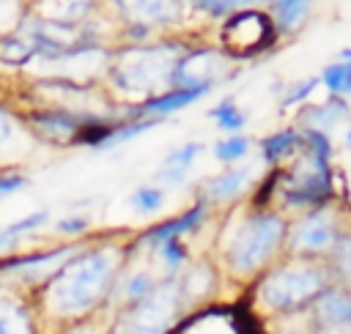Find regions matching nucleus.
Here are the masks:
<instances>
[{
	"label": "nucleus",
	"instance_id": "cd10ccee",
	"mask_svg": "<svg viewBox=\"0 0 351 334\" xmlns=\"http://www.w3.org/2000/svg\"><path fill=\"white\" fill-rule=\"evenodd\" d=\"M318 85H321V82H318V77H304V79H299V82L288 85V88H285V93L280 96V107L285 110V107H293V104L307 101V99H310V93H313Z\"/></svg>",
	"mask_w": 351,
	"mask_h": 334
},
{
	"label": "nucleus",
	"instance_id": "39448f33",
	"mask_svg": "<svg viewBox=\"0 0 351 334\" xmlns=\"http://www.w3.org/2000/svg\"><path fill=\"white\" fill-rule=\"evenodd\" d=\"M343 230H346L343 219L332 203L321 205V208H310L296 222H288V235H285L282 252L288 257L324 260Z\"/></svg>",
	"mask_w": 351,
	"mask_h": 334
},
{
	"label": "nucleus",
	"instance_id": "ddd939ff",
	"mask_svg": "<svg viewBox=\"0 0 351 334\" xmlns=\"http://www.w3.org/2000/svg\"><path fill=\"white\" fill-rule=\"evenodd\" d=\"M123 14L137 25H173L181 16V0H118Z\"/></svg>",
	"mask_w": 351,
	"mask_h": 334
},
{
	"label": "nucleus",
	"instance_id": "4468645a",
	"mask_svg": "<svg viewBox=\"0 0 351 334\" xmlns=\"http://www.w3.org/2000/svg\"><path fill=\"white\" fill-rule=\"evenodd\" d=\"M348 118V101L340 96H329L321 104H310L299 112V123L302 129H315L324 134H332L335 126H340Z\"/></svg>",
	"mask_w": 351,
	"mask_h": 334
},
{
	"label": "nucleus",
	"instance_id": "4c0bfd02",
	"mask_svg": "<svg viewBox=\"0 0 351 334\" xmlns=\"http://www.w3.org/2000/svg\"><path fill=\"white\" fill-rule=\"evenodd\" d=\"M80 334H85V331H80Z\"/></svg>",
	"mask_w": 351,
	"mask_h": 334
},
{
	"label": "nucleus",
	"instance_id": "6e6552de",
	"mask_svg": "<svg viewBox=\"0 0 351 334\" xmlns=\"http://www.w3.org/2000/svg\"><path fill=\"white\" fill-rule=\"evenodd\" d=\"M178 60V49L173 47H156V49H137L123 66L115 68V82L123 90H143L151 93L159 85H170L173 66Z\"/></svg>",
	"mask_w": 351,
	"mask_h": 334
},
{
	"label": "nucleus",
	"instance_id": "c756f323",
	"mask_svg": "<svg viewBox=\"0 0 351 334\" xmlns=\"http://www.w3.org/2000/svg\"><path fill=\"white\" fill-rule=\"evenodd\" d=\"M304 16H307V3H296V5L277 8V27H280V30H291V27H296Z\"/></svg>",
	"mask_w": 351,
	"mask_h": 334
},
{
	"label": "nucleus",
	"instance_id": "72a5a7b5",
	"mask_svg": "<svg viewBox=\"0 0 351 334\" xmlns=\"http://www.w3.org/2000/svg\"><path fill=\"white\" fill-rule=\"evenodd\" d=\"M296 3H310V0H274V8H285V5H296Z\"/></svg>",
	"mask_w": 351,
	"mask_h": 334
},
{
	"label": "nucleus",
	"instance_id": "f257e3e1",
	"mask_svg": "<svg viewBox=\"0 0 351 334\" xmlns=\"http://www.w3.org/2000/svg\"><path fill=\"white\" fill-rule=\"evenodd\" d=\"M329 285H335V279L326 260L285 257L255 277L252 298L269 315H296L307 309L313 298Z\"/></svg>",
	"mask_w": 351,
	"mask_h": 334
},
{
	"label": "nucleus",
	"instance_id": "5701e85b",
	"mask_svg": "<svg viewBox=\"0 0 351 334\" xmlns=\"http://www.w3.org/2000/svg\"><path fill=\"white\" fill-rule=\"evenodd\" d=\"M250 148H252V140L247 134H230V137L214 142V156L225 164H236L250 153Z\"/></svg>",
	"mask_w": 351,
	"mask_h": 334
},
{
	"label": "nucleus",
	"instance_id": "a878e982",
	"mask_svg": "<svg viewBox=\"0 0 351 334\" xmlns=\"http://www.w3.org/2000/svg\"><path fill=\"white\" fill-rule=\"evenodd\" d=\"M302 140H304V153L321 159V162H329L335 148H332V137L324 134V131H315V129H302Z\"/></svg>",
	"mask_w": 351,
	"mask_h": 334
},
{
	"label": "nucleus",
	"instance_id": "f03ea898",
	"mask_svg": "<svg viewBox=\"0 0 351 334\" xmlns=\"http://www.w3.org/2000/svg\"><path fill=\"white\" fill-rule=\"evenodd\" d=\"M288 219L271 208L250 211L239 219L233 233L225 241L222 263L225 271L236 279H255L261 277L274 257L285 249Z\"/></svg>",
	"mask_w": 351,
	"mask_h": 334
},
{
	"label": "nucleus",
	"instance_id": "393cba45",
	"mask_svg": "<svg viewBox=\"0 0 351 334\" xmlns=\"http://www.w3.org/2000/svg\"><path fill=\"white\" fill-rule=\"evenodd\" d=\"M159 123H162V118L132 120V123H126V126H121V129H112V131L107 134V140H104L99 148H115V145H121V142H126V140H132V137H137V134H143V131H148V129H154V126H159Z\"/></svg>",
	"mask_w": 351,
	"mask_h": 334
},
{
	"label": "nucleus",
	"instance_id": "c9c22d12",
	"mask_svg": "<svg viewBox=\"0 0 351 334\" xmlns=\"http://www.w3.org/2000/svg\"><path fill=\"white\" fill-rule=\"evenodd\" d=\"M5 134H8V129H5V123L0 120V140H5Z\"/></svg>",
	"mask_w": 351,
	"mask_h": 334
},
{
	"label": "nucleus",
	"instance_id": "f3484780",
	"mask_svg": "<svg viewBox=\"0 0 351 334\" xmlns=\"http://www.w3.org/2000/svg\"><path fill=\"white\" fill-rule=\"evenodd\" d=\"M178 285V293H181V301L184 307L195 304V301H203L208 293H214V285H217V271L211 263H195L184 271L181 279H176Z\"/></svg>",
	"mask_w": 351,
	"mask_h": 334
},
{
	"label": "nucleus",
	"instance_id": "4be33fe9",
	"mask_svg": "<svg viewBox=\"0 0 351 334\" xmlns=\"http://www.w3.org/2000/svg\"><path fill=\"white\" fill-rule=\"evenodd\" d=\"M0 334H33V323L16 301L0 298Z\"/></svg>",
	"mask_w": 351,
	"mask_h": 334
},
{
	"label": "nucleus",
	"instance_id": "6ab92c4d",
	"mask_svg": "<svg viewBox=\"0 0 351 334\" xmlns=\"http://www.w3.org/2000/svg\"><path fill=\"white\" fill-rule=\"evenodd\" d=\"M326 266L332 271V279L337 285H348L351 282V230H343L337 235V241L332 244V249L326 252Z\"/></svg>",
	"mask_w": 351,
	"mask_h": 334
},
{
	"label": "nucleus",
	"instance_id": "b1692460",
	"mask_svg": "<svg viewBox=\"0 0 351 334\" xmlns=\"http://www.w3.org/2000/svg\"><path fill=\"white\" fill-rule=\"evenodd\" d=\"M156 255L162 257V263H165L167 274H170V277H176V274L181 271V266L186 263L189 249L184 246V241H181V238H170V241H165V244H159V246H156Z\"/></svg>",
	"mask_w": 351,
	"mask_h": 334
},
{
	"label": "nucleus",
	"instance_id": "423d86ee",
	"mask_svg": "<svg viewBox=\"0 0 351 334\" xmlns=\"http://www.w3.org/2000/svg\"><path fill=\"white\" fill-rule=\"evenodd\" d=\"M181 307L184 301L176 277H170L162 285H156L143 301L132 304L112 334H170Z\"/></svg>",
	"mask_w": 351,
	"mask_h": 334
},
{
	"label": "nucleus",
	"instance_id": "473e14b6",
	"mask_svg": "<svg viewBox=\"0 0 351 334\" xmlns=\"http://www.w3.org/2000/svg\"><path fill=\"white\" fill-rule=\"evenodd\" d=\"M25 181L22 178H5V181H0V192H14V189H19Z\"/></svg>",
	"mask_w": 351,
	"mask_h": 334
},
{
	"label": "nucleus",
	"instance_id": "2eb2a0df",
	"mask_svg": "<svg viewBox=\"0 0 351 334\" xmlns=\"http://www.w3.org/2000/svg\"><path fill=\"white\" fill-rule=\"evenodd\" d=\"M200 153H203V142H197V140L173 148V151L165 156V162H162V167H159V172H156V181L165 183V186H178V183H184L186 175H189V170H192V164H195V159H197Z\"/></svg>",
	"mask_w": 351,
	"mask_h": 334
},
{
	"label": "nucleus",
	"instance_id": "412c9836",
	"mask_svg": "<svg viewBox=\"0 0 351 334\" xmlns=\"http://www.w3.org/2000/svg\"><path fill=\"white\" fill-rule=\"evenodd\" d=\"M318 82L329 90V96L348 99L351 96V63L335 60V63L324 66V71L318 74Z\"/></svg>",
	"mask_w": 351,
	"mask_h": 334
},
{
	"label": "nucleus",
	"instance_id": "0eeeda50",
	"mask_svg": "<svg viewBox=\"0 0 351 334\" xmlns=\"http://www.w3.org/2000/svg\"><path fill=\"white\" fill-rule=\"evenodd\" d=\"M277 41L274 19L261 8L233 11L219 30V47L228 57H252L266 52Z\"/></svg>",
	"mask_w": 351,
	"mask_h": 334
},
{
	"label": "nucleus",
	"instance_id": "7ed1b4c3",
	"mask_svg": "<svg viewBox=\"0 0 351 334\" xmlns=\"http://www.w3.org/2000/svg\"><path fill=\"white\" fill-rule=\"evenodd\" d=\"M115 252L112 249H93L71 263H66L55 279L49 282V307L58 315L74 318L96 307V301L107 293L112 274H115Z\"/></svg>",
	"mask_w": 351,
	"mask_h": 334
},
{
	"label": "nucleus",
	"instance_id": "20e7f679",
	"mask_svg": "<svg viewBox=\"0 0 351 334\" xmlns=\"http://www.w3.org/2000/svg\"><path fill=\"white\" fill-rule=\"evenodd\" d=\"M285 208H321L335 200V172L329 162L310 153L296 159L291 167H280L277 194Z\"/></svg>",
	"mask_w": 351,
	"mask_h": 334
},
{
	"label": "nucleus",
	"instance_id": "e433bc0d",
	"mask_svg": "<svg viewBox=\"0 0 351 334\" xmlns=\"http://www.w3.org/2000/svg\"><path fill=\"white\" fill-rule=\"evenodd\" d=\"M346 142H348V148H351V129H348V134H346Z\"/></svg>",
	"mask_w": 351,
	"mask_h": 334
},
{
	"label": "nucleus",
	"instance_id": "aec40b11",
	"mask_svg": "<svg viewBox=\"0 0 351 334\" xmlns=\"http://www.w3.org/2000/svg\"><path fill=\"white\" fill-rule=\"evenodd\" d=\"M208 118H211L222 131H233V134L241 131L244 123H247V112L239 110V104H236L233 96H225L222 101H217V104L208 110Z\"/></svg>",
	"mask_w": 351,
	"mask_h": 334
},
{
	"label": "nucleus",
	"instance_id": "a211bd4d",
	"mask_svg": "<svg viewBox=\"0 0 351 334\" xmlns=\"http://www.w3.org/2000/svg\"><path fill=\"white\" fill-rule=\"evenodd\" d=\"M211 88H170L165 93H154L143 101V112L148 115H170V112H178L189 104H195L197 99H203Z\"/></svg>",
	"mask_w": 351,
	"mask_h": 334
},
{
	"label": "nucleus",
	"instance_id": "7c9ffc66",
	"mask_svg": "<svg viewBox=\"0 0 351 334\" xmlns=\"http://www.w3.org/2000/svg\"><path fill=\"white\" fill-rule=\"evenodd\" d=\"M44 219H47V214H33V216H25V219L16 222V224H8V227L0 233V244L8 241V238H14L16 233H25V230H30V227H38Z\"/></svg>",
	"mask_w": 351,
	"mask_h": 334
},
{
	"label": "nucleus",
	"instance_id": "9b49d317",
	"mask_svg": "<svg viewBox=\"0 0 351 334\" xmlns=\"http://www.w3.org/2000/svg\"><path fill=\"white\" fill-rule=\"evenodd\" d=\"M208 208H211V205H208L203 197H197L181 216L165 219V222H159L156 227L145 230V235L140 238V244H148L151 249H156L159 244H165V241H170V238H181V235H186V233H195V230L206 222Z\"/></svg>",
	"mask_w": 351,
	"mask_h": 334
},
{
	"label": "nucleus",
	"instance_id": "1a4fd4ad",
	"mask_svg": "<svg viewBox=\"0 0 351 334\" xmlns=\"http://www.w3.org/2000/svg\"><path fill=\"white\" fill-rule=\"evenodd\" d=\"M310 323L315 334H351V287L329 285L310 304Z\"/></svg>",
	"mask_w": 351,
	"mask_h": 334
},
{
	"label": "nucleus",
	"instance_id": "9d476101",
	"mask_svg": "<svg viewBox=\"0 0 351 334\" xmlns=\"http://www.w3.org/2000/svg\"><path fill=\"white\" fill-rule=\"evenodd\" d=\"M219 52L217 49H189L178 55L170 85L173 88H211L217 79V66H219Z\"/></svg>",
	"mask_w": 351,
	"mask_h": 334
},
{
	"label": "nucleus",
	"instance_id": "2f4dec72",
	"mask_svg": "<svg viewBox=\"0 0 351 334\" xmlns=\"http://www.w3.org/2000/svg\"><path fill=\"white\" fill-rule=\"evenodd\" d=\"M58 227H60L63 233H80V230H85V227H88V222H85L82 216H77V219H63Z\"/></svg>",
	"mask_w": 351,
	"mask_h": 334
},
{
	"label": "nucleus",
	"instance_id": "bb28decb",
	"mask_svg": "<svg viewBox=\"0 0 351 334\" xmlns=\"http://www.w3.org/2000/svg\"><path fill=\"white\" fill-rule=\"evenodd\" d=\"M129 203H132V208H134L137 214H154V211L162 208L165 192H162V186H140V189L132 194Z\"/></svg>",
	"mask_w": 351,
	"mask_h": 334
},
{
	"label": "nucleus",
	"instance_id": "f704fd0d",
	"mask_svg": "<svg viewBox=\"0 0 351 334\" xmlns=\"http://www.w3.org/2000/svg\"><path fill=\"white\" fill-rule=\"evenodd\" d=\"M337 60H343V63H351V47H346V49H340V55H337Z\"/></svg>",
	"mask_w": 351,
	"mask_h": 334
},
{
	"label": "nucleus",
	"instance_id": "c85d7f7f",
	"mask_svg": "<svg viewBox=\"0 0 351 334\" xmlns=\"http://www.w3.org/2000/svg\"><path fill=\"white\" fill-rule=\"evenodd\" d=\"M154 287H156L154 274H151V271H137V274L129 277V282H126V287H123V296H126V301L137 304V301H143Z\"/></svg>",
	"mask_w": 351,
	"mask_h": 334
},
{
	"label": "nucleus",
	"instance_id": "f8f14e48",
	"mask_svg": "<svg viewBox=\"0 0 351 334\" xmlns=\"http://www.w3.org/2000/svg\"><path fill=\"white\" fill-rule=\"evenodd\" d=\"M252 183H255V170L250 164H244V167H228L225 172H219V175H214V178H208L203 183V194L200 197L208 205H214V203H233Z\"/></svg>",
	"mask_w": 351,
	"mask_h": 334
},
{
	"label": "nucleus",
	"instance_id": "dca6fc26",
	"mask_svg": "<svg viewBox=\"0 0 351 334\" xmlns=\"http://www.w3.org/2000/svg\"><path fill=\"white\" fill-rule=\"evenodd\" d=\"M304 151V140L299 129H280L261 140V162L269 167H280L285 159Z\"/></svg>",
	"mask_w": 351,
	"mask_h": 334
}]
</instances>
